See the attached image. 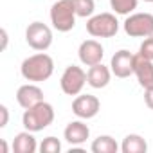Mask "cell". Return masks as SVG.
I'll use <instances>...</instances> for the list:
<instances>
[{"mask_svg":"<svg viewBox=\"0 0 153 153\" xmlns=\"http://www.w3.org/2000/svg\"><path fill=\"white\" fill-rule=\"evenodd\" d=\"M54 72V59L45 54V52H38L33 54L29 58H25L20 65V74L25 81L31 83H42L47 81Z\"/></svg>","mask_w":153,"mask_h":153,"instance_id":"6da1fadb","label":"cell"},{"mask_svg":"<svg viewBox=\"0 0 153 153\" xmlns=\"http://www.w3.org/2000/svg\"><path fill=\"white\" fill-rule=\"evenodd\" d=\"M54 121V108L51 103H38L31 108H27L22 115V124L25 130L36 133V131H42L45 130L47 126H51Z\"/></svg>","mask_w":153,"mask_h":153,"instance_id":"7a4b0ae2","label":"cell"},{"mask_svg":"<svg viewBox=\"0 0 153 153\" xmlns=\"http://www.w3.org/2000/svg\"><path fill=\"white\" fill-rule=\"evenodd\" d=\"M51 24L58 33H68L76 25V9L72 0H56L51 7Z\"/></svg>","mask_w":153,"mask_h":153,"instance_id":"3957f363","label":"cell"},{"mask_svg":"<svg viewBox=\"0 0 153 153\" xmlns=\"http://www.w3.org/2000/svg\"><path fill=\"white\" fill-rule=\"evenodd\" d=\"M119 31V22L112 13L92 15L87 20V33L94 38H112Z\"/></svg>","mask_w":153,"mask_h":153,"instance_id":"277c9868","label":"cell"},{"mask_svg":"<svg viewBox=\"0 0 153 153\" xmlns=\"http://www.w3.org/2000/svg\"><path fill=\"white\" fill-rule=\"evenodd\" d=\"M25 42L31 49L38 52H45L52 45V31L43 22H33L25 29Z\"/></svg>","mask_w":153,"mask_h":153,"instance_id":"5b68a950","label":"cell"},{"mask_svg":"<svg viewBox=\"0 0 153 153\" xmlns=\"http://www.w3.org/2000/svg\"><path fill=\"white\" fill-rule=\"evenodd\" d=\"M124 33L131 38H148L153 34V15L151 13H131L123 24Z\"/></svg>","mask_w":153,"mask_h":153,"instance_id":"8992f818","label":"cell"},{"mask_svg":"<svg viewBox=\"0 0 153 153\" xmlns=\"http://www.w3.org/2000/svg\"><path fill=\"white\" fill-rule=\"evenodd\" d=\"M87 85V72L78 67V65H70L63 70L61 79H59V87L63 90V94L67 96H79L83 87Z\"/></svg>","mask_w":153,"mask_h":153,"instance_id":"52a82bcc","label":"cell"},{"mask_svg":"<svg viewBox=\"0 0 153 153\" xmlns=\"http://www.w3.org/2000/svg\"><path fill=\"white\" fill-rule=\"evenodd\" d=\"M99 110H101V101L92 94L76 96V99L72 101V112L79 119H92L99 114Z\"/></svg>","mask_w":153,"mask_h":153,"instance_id":"ba28073f","label":"cell"},{"mask_svg":"<svg viewBox=\"0 0 153 153\" xmlns=\"http://www.w3.org/2000/svg\"><path fill=\"white\" fill-rule=\"evenodd\" d=\"M133 67H135V54H131L130 51L121 49L112 56L110 68H112V74L115 78H119V79L130 78L133 74Z\"/></svg>","mask_w":153,"mask_h":153,"instance_id":"9c48e42d","label":"cell"},{"mask_svg":"<svg viewBox=\"0 0 153 153\" xmlns=\"http://www.w3.org/2000/svg\"><path fill=\"white\" fill-rule=\"evenodd\" d=\"M78 56L79 61L87 67L103 63V56H105V49L97 40H85L81 42L79 49H78Z\"/></svg>","mask_w":153,"mask_h":153,"instance_id":"30bf717a","label":"cell"},{"mask_svg":"<svg viewBox=\"0 0 153 153\" xmlns=\"http://www.w3.org/2000/svg\"><path fill=\"white\" fill-rule=\"evenodd\" d=\"M16 101H18V105L24 110H27V108H31V106H34V105H38V103L43 101V90L38 85H34V83L29 81V83L22 85L16 90Z\"/></svg>","mask_w":153,"mask_h":153,"instance_id":"8fae6325","label":"cell"},{"mask_svg":"<svg viewBox=\"0 0 153 153\" xmlns=\"http://www.w3.org/2000/svg\"><path fill=\"white\" fill-rule=\"evenodd\" d=\"M88 137H90V128L83 121H72L63 130V139L70 146H81L83 142H87Z\"/></svg>","mask_w":153,"mask_h":153,"instance_id":"7c38bea8","label":"cell"},{"mask_svg":"<svg viewBox=\"0 0 153 153\" xmlns=\"http://www.w3.org/2000/svg\"><path fill=\"white\" fill-rule=\"evenodd\" d=\"M133 74H135L139 85H140L144 90L153 87V61H151V59H146L144 56L137 54V56H135Z\"/></svg>","mask_w":153,"mask_h":153,"instance_id":"4fadbf2b","label":"cell"},{"mask_svg":"<svg viewBox=\"0 0 153 153\" xmlns=\"http://www.w3.org/2000/svg\"><path fill=\"white\" fill-rule=\"evenodd\" d=\"M110 78H112V68L105 67L103 63L92 65L87 72V83L92 88H105L110 83Z\"/></svg>","mask_w":153,"mask_h":153,"instance_id":"5bb4252c","label":"cell"},{"mask_svg":"<svg viewBox=\"0 0 153 153\" xmlns=\"http://www.w3.org/2000/svg\"><path fill=\"white\" fill-rule=\"evenodd\" d=\"M36 149H38V144H36L33 131L25 130V131H20L15 135V140H13V151L15 153H34Z\"/></svg>","mask_w":153,"mask_h":153,"instance_id":"9a60e30c","label":"cell"},{"mask_svg":"<svg viewBox=\"0 0 153 153\" xmlns=\"http://www.w3.org/2000/svg\"><path fill=\"white\" fill-rule=\"evenodd\" d=\"M121 151L123 153H146L148 151V142L142 135L139 133H130L123 139L121 144Z\"/></svg>","mask_w":153,"mask_h":153,"instance_id":"2e32d148","label":"cell"},{"mask_svg":"<svg viewBox=\"0 0 153 153\" xmlns=\"http://www.w3.org/2000/svg\"><path fill=\"white\" fill-rule=\"evenodd\" d=\"M90 149L94 153H117L121 149V146L115 142V139L112 135H99L97 139H94Z\"/></svg>","mask_w":153,"mask_h":153,"instance_id":"e0dca14e","label":"cell"},{"mask_svg":"<svg viewBox=\"0 0 153 153\" xmlns=\"http://www.w3.org/2000/svg\"><path fill=\"white\" fill-rule=\"evenodd\" d=\"M137 4H139V0H110V6H112L114 13L123 15V16L131 15L137 9Z\"/></svg>","mask_w":153,"mask_h":153,"instance_id":"ac0fdd59","label":"cell"},{"mask_svg":"<svg viewBox=\"0 0 153 153\" xmlns=\"http://www.w3.org/2000/svg\"><path fill=\"white\" fill-rule=\"evenodd\" d=\"M76 15L79 18H90L96 11V2L94 0H72Z\"/></svg>","mask_w":153,"mask_h":153,"instance_id":"d6986e66","label":"cell"},{"mask_svg":"<svg viewBox=\"0 0 153 153\" xmlns=\"http://www.w3.org/2000/svg\"><path fill=\"white\" fill-rule=\"evenodd\" d=\"M42 153H59L61 151V142L56 137H45L40 144Z\"/></svg>","mask_w":153,"mask_h":153,"instance_id":"ffe728a7","label":"cell"},{"mask_svg":"<svg viewBox=\"0 0 153 153\" xmlns=\"http://www.w3.org/2000/svg\"><path fill=\"white\" fill-rule=\"evenodd\" d=\"M139 54L144 56L146 59H151L153 61V34L148 36V38H144V42L139 47Z\"/></svg>","mask_w":153,"mask_h":153,"instance_id":"44dd1931","label":"cell"},{"mask_svg":"<svg viewBox=\"0 0 153 153\" xmlns=\"http://www.w3.org/2000/svg\"><path fill=\"white\" fill-rule=\"evenodd\" d=\"M9 121V110L6 105H0V128H6Z\"/></svg>","mask_w":153,"mask_h":153,"instance_id":"7402d4cb","label":"cell"},{"mask_svg":"<svg viewBox=\"0 0 153 153\" xmlns=\"http://www.w3.org/2000/svg\"><path fill=\"white\" fill-rule=\"evenodd\" d=\"M144 103L149 110H153V87L144 90Z\"/></svg>","mask_w":153,"mask_h":153,"instance_id":"603a6c76","label":"cell"},{"mask_svg":"<svg viewBox=\"0 0 153 153\" xmlns=\"http://www.w3.org/2000/svg\"><path fill=\"white\" fill-rule=\"evenodd\" d=\"M0 34H2V51H6L7 49V31L2 29V31H0Z\"/></svg>","mask_w":153,"mask_h":153,"instance_id":"cb8c5ba5","label":"cell"},{"mask_svg":"<svg viewBox=\"0 0 153 153\" xmlns=\"http://www.w3.org/2000/svg\"><path fill=\"white\" fill-rule=\"evenodd\" d=\"M2 149H4V153H7V144H6V140H2Z\"/></svg>","mask_w":153,"mask_h":153,"instance_id":"d4e9b609","label":"cell"},{"mask_svg":"<svg viewBox=\"0 0 153 153\" xmlns=\"http://www.w3.org/2000/svg\"><path fill=\"white\" fill-rule=\"evenodd\" d=\"M144 2H153V0H144Z\"/></svg>","mask_w":153,"mask_h":153,"instance_id":"484cf974","label":"cell"}]
</instances>
